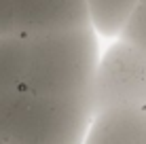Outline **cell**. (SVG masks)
I'll return each mask as SVG.
<instances>
[{
    "mask_svg": "<svg viewBox=\"0 0 146 144\" xmlns=\"http://www.w3.org/2000/svg\"><path fill=\"white\" fill-rule=\"evenodd\" d=\"M100 34L91 26L44 34H23V91L49 96L89 98L100 59Z\"/></svg>",
    "mask_w": 146,
    "mask_h": 144,
    "instance_id": "cell-1",
    "label": "cell"
},
{
    "mask_svg": "<svg viewBox=\"0 0 146 144\" xmlns=\"http://www.w3.org/2000/svg\"><path fill=\"white\" fill-rule=\"evenodd\" d=\"M91 117L89 98L0 91V144H83Z\"/></svg>",
    "mask_w": 146,
    "mask_h": 144,
    "instance_id": "cell-2",
    "label": "cell"
},
{
    "mask_svg": "<svg viewBox=\"0 0 146 144\" xmlns=\"http://www.w3.org/2000/svg\"><path fill=\"white\" fill-rule=\"evenodd\" d=\"M93 112L108 108H144L146 104V53L112 38L102 49L91 89Z\"/></svg>",
    "mask_w": 146,
    "mask_h": 144,
    "instance_id": "cell-3",
    "label": "cell"
},
{
    "mask_svg": "<svg viewBox=\"0 0 146 144\" xmlns=\"http://www.w3.org/2000/svg\"><path fill=\"white\" fill-rule=\"evenodd\" d=\"M17 34H44L91 26L85 0H11Z\"/></svg>",
    "mask_w": 146,
    "mask_h": 144,
    "instance_id": "cell-4",
    "label": "cell"
},
{
    "mask_svg": "<svg viewBox=\"0 0 146 144\" xmlns=\"http://www.w3.org/2000/svg\"><path fill=\"white\" fill-rule=\"evenodd\" d=\"M83 144H146V108L93 112Z\"/></svg>",
    "mask_w": 146,
    "mask_h": 144,
    "instance_id": "cell-5",
    "label": "cell"
},
{
    "mask_svg": "<svg viewBox=\"0 0 146 144\" xmlns=\"http://www.w3.org/2000/svg\"><path fill=\"white\" fill-rule=\"evenodd\" d=\"M89 23L102 38H119L140 0H85Z\"/></svg>",
    "mask_w": 146,
    "mask_h": 144,
    "instance_id": "cell-6",
    "label": "cell"
},
{
    "mask_svg": "<svg viewBox=\"0 0 146 144\" xmlns=\"http://www.w3.org/2000/svg\"><path fill=\"white\" fill-rule=\"evenodd\" d=\"M21 55H23V34L0 36V91L19 87Z\"/></svg>",
    "mask_w": 146,
    "mask_h": 144,
    "instance_id": "cell-7",
    "label": "cell"
},
{
    "mask_svg": "<svg viewBox=\"0 0 146 144\" xmlns=\"http://www.w3.org/2000/svg\"><path fill=\"white\" fill-rule=\"evenodd\" d=\"M119 38H123L125 42L133 44L135 49H140L146 53V0H140L135 4L131 17L127 19L123 32L119 34Z\"/></svg>",
    "mask_w": 146,
    "mask_h": 144,
    "instance_id": "cell-8",
    "label": "cell"
},
{
    "mask_svg": "<svg viewBox=\"0 0 146 144\" xmlns=\"http://www.w3.org/2000/svg\"><path fill=\"white\" fill-rule=\"evenodd\" d=\"M11 34H17L13 4L11 0H0V36H11Z\"/></svg>",
    "mask_w": 146,
    "mask_h": 144,
    "instance_id": "cell-9",
    "label": "cell"
},
{
    "mask_svg": "<svg viewBox=\"0 0 146 144\" xmlns=\"http://www.w3.org/2000/svg\"><path fill=\"white\" fill-rule=\"evenodd\" d=\"M144 108H146V104H144Z\"/></svg>",
    "mask_w": 146,
    "mask_h": 144,
    "instance_id": "cell-10",
    "label": "cell"
}]
</instances>
